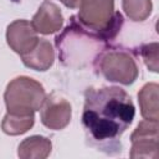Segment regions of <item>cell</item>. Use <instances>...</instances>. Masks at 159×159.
<instances>
[{
  "mask_svg": "<svg viewBox=\"0 0 159 159\" xmlns=\"http://www.w3.org/2000/svg\"><path fill=\"white\" fill-rule=\"evenodd\" d=\"M35 124V113L15 114L6 113L1 122V129L7 135H21L29 132Z\"/></svg>",
  "mask_w": 159,
  "mask_h": 159,
  "instance_id": "7c38bea8",
  "label": "cell"
},
{
  "mask_svg": "<svg viewBox=\"0 0 159 159\" xmlns=\"http://www.w3.org/2000/svg\"><path fill=\"white\" fill-rule=\"evenodd\" d=\"M135 107L120 87L88 88L84 92L82 125L89 142L98 149L118 148V139L132 124Z\"/></svg>",
  "mask_w": 159,
  "mask_h": 159,
  "instance_id": "6da1fadb",
  "label": "cell"
},
{
  "mask_svg": "<svg viewBox=\"0 0 159 159\" xmlns=\"http://www.w3.org/2000/svg\"><path fill=\"white\" fill-rule=\"evenodd\" d=\"M122 9L129 20L142 22L150 16L153 2L152 0H122Z\"/></svg>",
  "mask_w": 159,
  "mask_h": 159,
  "instance_id": "4fadbf2b",
  "label": "cell"
},
{
  "mask_svg": "<svg viewBox=\"0 0 159 159\" xmlns=\"http://www.w3.org/2000/svg\"><path fill=\"white\" fill-rule=\"evenodd\" d=\"M40 118L41 123L48 129H65L72 118V106L65 97L57 93L46 94L40 108Z\"/></svg>",
  "mask_w": 159,
  "mask_h": 159,
  "instance_id": "8992f818",
  "label": "cell"
},
{
  "mask_svg": "<svg viewBox=\"0 0 159 159\" xmlns=\"http://www.w3.org/2000/svg\"><path fill=\"white\" fill-rule=\"evenodd\" d=\"M66 7H70V9H78L80 6V2L81 0H60Z\"/></svg>",
  "mask_w": 159,
  "mask_h": 159,
  "instance_id": "9a60e30c",
  "label": "cell"
},
{
  "mask_svg": "<svg viewBox=\"0 0 159 159\" xmlns=\"http://www.w3.org/2000/svg\"><path fill=\"white\" fill-rule=\"evenodd\" d=\"M98 70L107 81L124 86L133 84L139 75L135 60L124 50H109L102 53Z\"/></svg>",
  "mask_w": 159,
  "mask_h": 159,
  "instance_id": "277c9868",
  "label": "cell"
},
{
  "mask_svg": "<svg viewBox=\"0 0 159 159\" xmlns=\"http://www.w3.org/2000/svg\"><path fill=\"white\" fill-rule=\"evenodd\" d=\"M31 25L41 35H51L60 31L63 26V15L60 6L50 0H45L32 16Z\"/></svg>",
  "mask_w": 159,
  "mask_h": 159,
  "instance_id": "ba28073f",
  "label": "cell"
},
{
  "mask_svg": "<svg viewBox=\"0 0 159 159\" xmlns=\"http://www.w3.org/2000/svg\"><path fill=\"white\" fill-rule=\"evenodd\" d=\"M22 63L35 71H47L55 62V50L50 41L46 39H39L36 46L27 53L21 56Z\"/></svg>",
  "mask_w": 159,
  "mask_h": 159,
  "instance_id": "9c48e42d",
  "label": "cell"
},
{
  "mask_svg": "<svg viewBox=\"0 0 159 159\" xmlns=\"http://www.w3.org/2000/svg\"><path fill=\"white\" fill-rule=\"evenodd\" d=\"M159 124L158 122L144 119L130 134V158H158Z\"/></svg>",
  "mask_w": 159,
  "mask_h": 159,
  "instance_id": "5b68a950",
  "label": "cell"
},
{
  "mask_svg": "<svg viewBox=\"0 0 159 159\" xmlns=\"http://www.w3.org/2000/svg\"><path fill=\"white\" fill-rule=\"evenodd\" d=\"M6 42L14 52L22 56L36 46L39 36L32 27L31 21L17 19L6 27Z\"/></svg>",
  "mask_w": 159,
  "mask_h": 159,
  "instance_id": "52a82bcc",
  "label": "cell"
},
{
  "mask_svg": "<svg viewBox=\"0 0 159 159\" xmlns=\"http://www.w3.org/2000/svg\"><path fill=\"white\" fill-rule=\"evenodd\" d=\"M158 50H159L158 42L147 43L140 48V55L145 66L148 67L149 71L155 73L158 72Z\"/></svg>",
  "mask_w": 159,
  "mask_h": 159,
  "instance_id": "5bb4252c",
  "label": "cell"
},
{
  "mask_svg": "<svg viewBox=\"0 0 159 159\" xmlns=\"http://www.w3.org/2000/svg\"><path fill=\"white\" fill-rule=\"evenodd\" d=\"M158 91H159L158 83L148 82L138 92V103L140 108V114L144 119L159 122Z\"/></svg>",
  "mask_w": 159,
  "mask_h": 159,
  "instance_id": "30bf717a",
  "label": "cell"
},
{
  "mask_svg": "<svg viewBox=\"0 0 159 159\" xmlns=\"http://www.w3.org/2000/svg\"><path fill=\"white\" fill-rule=\"evenodd\" d=\"M78 20L102 40L114 37L123 24L120 12L114 11V0H81Z\"/></svg>",
  "mask_w": 159,
  "mask_h": 159,
  "instance_id": "7a4b0ae2",
  "label": "cell"
},
{
  "mask_svg": "<svg viewBox=\"0 0 159 159\" xmlns=\"http://www.w3.org/2000/svg\"><path fill=\"white\" fill-rule=\"evenodd\" d=\"M52 150V143L42 135L25 138L17 147V155L21 159H46Z\"/></svg>",
  "mask_w": 159,
  "mask_h": 159,
  "instance_id": "8fae6325",
  "label": "cell"
},
{
  "mask_svg": "<svg viewBox=\"0 0 159 159\" xmlns=\"http://www.w3.org/2000/svg\"><path fill=\"white\" fill-rule=\"evenodd\" d=\"M46 92L43 86L27 76H19L11 80L4 92V101L9 113L31 114L40 111Z\"/></svg>",
  "mask_w": 159,
  "mask_h": 159,
  "instance_id": "3957f363",
  "label": "cell"
}]
</instances>
